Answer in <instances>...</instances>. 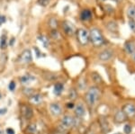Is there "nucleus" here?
<instances>
[{"instance_id": "5701e85b", "label": "nucleus", "mask_w": 135, "mask_h": 134, "mask_svg": "<svg viewBox=\"0 0 135 134\" xmlns=\"http://www.w3.org/2000/svg\"><path fill=\"white\" fill-rule=\"evenodd\" d=\"M34 77H28V76H23V77H20V81L22 84H27L28 82L33 80Z\"/></svg>"}, {"instance_id": "f704fd0d", "label": "nucleus", "mask_w": 135, "mask_h": 134, "mask_svg": "<svg viewBox=\"0 0 135 134\" xmlns=\"http://www.w3.org/2000/svg\"><path fill=\"white\" fill-rule=\"evenodd\" d=\"M74 106H75V105H74L73 103H69L67 105V107L69 108V109H72V108H74Z\"/></svg>"}, {"instance_id": "b1692460", "label": "nucleus", "mask_w": 135, "mask_h": 134, "mask_svg": "<svg viewBox=\"0 0 135 134\" xmlns=\"http://www.w3.org/2000/svg\"><path fill=\"white\" fill-rule=\"evenodd\" d=\"M92 78H93V80L94 82H95L97 84H98V83H101L102 82V78H101V77L98 75V74H97V73H92Z\"/></svg>"}, {"instance_id": "58836bf2", "label": "nucleus", "mask_w": 135, "mask_h": 134, "mask_svg": "<svg viewBox=\"0 0 135 134\" xmlns=\"http://www.w3.org/2000/svg\"><path fill=\"white\" fill-rule=\"evenodd\" d=\"M114 134H121V133H119V132H118V133H114Z\"/></svg>"}, {"instance_id": "9b49d317", "label": "nucleus", "mask_w": 135, "mask_h": 134, "mask_svg": "<svg viewBox=\"0 0 135 134\" xmlns=\"http://www.w3.org/2000/svg\"><path fill=\"white\" fill-rule=\"evenodd\" d=\"M50 110H51V113L53 114L54 116H59L62 112L61 107H60V105H58V103H51V105H50Z\"/></svg>"}, {"instance_id": "4468645a", "label": "nucleus", "mask_w": 135, "mask_h": 134, "mask_svg": "<svg viewBox=\"0 0 135 134\" xmlns=\"http://www.w3.org/2000/svg\"><path fill=\"white\" fill-rule=\"evenodd\" d=\"M91 18H92V13L88 9L83 10L80 14V19L82 21H89Z\"/></svg>"}, {"instance_id": "0eeeda50", "label": "nucleus", "mask_w": 135, "mask_h": 134, "mask_svg": "<svg viewBox=\"0 0 135 134\" xmlns=\"http://www.w3.org/2000/svg\"><path fill=\"white\" fill-rule=\"evenodd\" d=\"M62 28H63V31H64V32L67 35H72L74 32H75V27H74V25L69 21L63 22Z\"/></svg>"}, {"instance_id": "6e6552de", "label": "nucleus", "mask_w": 135, "mask_h": 134, "mask_svg": "<svg viewBox=\"0 0 135 134\" xmlns=\"http://www.w3.org/2000/svg\"><path fill=\"white\" fill-rule=\"evenodd\" d=\"M113 56H114L113 51H111V49H104V51H101L99 53L98 57L100 60H102V61H107V60L112 59Z\"/></svg>"}, {"instance_id": "c9c22d12", "label": "nucleus", "mask_w": 135, "mask_h": 134, "mask_svg": "<svg viewBox=\"0 0 135 134\" xmlns=\"http://www.w3.org/2000/svg\"><path fill=\"white\" fill-rule=\"evenodd\" d=\"M34 51H35V52H36V54H37V57H41V52H40V51H39L38 49L37 48H34Z\"/></svg>"}, {"instance_id": "6ab92c4d", "label": "nucleus", "mask_w": 135, "mask_h": 134, "mask_svg": "<svg viewBox=\"0 0 135 134\" xmlns=\"http://www.w3.org/2000/svg\"><path fill=\"white\" fill-rule=\"evenodd\" d=\"M30 101H31L32 103H35V105L40 103L42 102V96H41L40 95H33V96H32L30 97Z\"/></svg>"}, {"instance_id": "7c9ffc66", "label": "nucleus", "mask_w": 135, "mask_h": 134, "mask_svg": "<svg viewBox=\"0 0 135 134\" xmlns=\"http://www.w3.org/2000/svg\"><path fill=\"white\" fill-rule=\"evenodd\" d=\"M77 92L75 91V90H73V89H71V91H70V95H69V98L70 99H75L76 97H77Z\"/></svg>"}, {"instance_id": "f3484780", "label": "nucleus", "mask_w": 135, "mask_h": 134, "mask_svg": "<svg viewBox=\"0 0 135 134\" xmlns=\"http://www.w3.org/2000/svg\"><path fill=\"white\" fill-rule=\"evenodd\" d=\"M63 91V85L61 83H58L54 86V94L56 96H60Z\"/></svg>"}, {"instance_id": "72a5a7b5", "label": "nucleus", "mask_w": 135, "mask_h": 134, "mask_svg": "<svg viewBox=\"0 0 135 134\" xmlns=\"http://www.w3.org/2000/svg\"><path fill=\"white\" fill-rule=\"evenodd\" d=\"M5 21H6L5 16H0V25H1L2 23H5Z\"/></svg>"}, {"instance_id": "9d476101", "label": "nucleus", "mask_w": 135, "mask_h": 134, "mask_svg": "<svg viewBox=\"0 0 135 134\" xmlns=\"http://www.w3.org/2000/svg\"><path fill=\"white\" fill-rule=\"evenodd\" d=\"M22 113H23V117L25 119H31L33 115V113H32V109L28 105H23L22 107Z\"/></svg>"}, {"instance_id": "e433bc0d", "label": "nucleus", "mask_w": 135, "mask_h": 134, "mask_svg": "<svg viewBox=\"0 0 135 134\" xmlns=\"http://www.w3.org/2000/svg\"><path fill=\"white\" fill-rule=\"evenodd\" d=\"M132 60H133V61L135 62V51L132 54Z\"/></svg>"}, {"instance_id": "1a4fd4ad", "label": "nucleus", "mask_w": 135, "mask_h": 134, "mask_svg": "<svg viewBox=\"0 0 135 134\" xmlns=\"http://www.w3.org/2000/svg\"><path fill=\"white\" fill-rule=\"evenodd\" d=\"M99 124H100V127L102 129V131L104 133H107L108 131H110V126H109V123H108L107 120H106L104 117H100L99 118Z\"/></svg>"}, {"instance_id": "423d86ee", "label": "nucleus", "mask_w": 135, "mask_h": 134, "mask_svg": "<svg viewBox=\"0 0 135 134\" xmlns=\"http://www.w3.org/2000/svg\"><path fill=\"white\" fill-rule=\"evenodd\" d=\"M123 112L127 117H133L135 115V105L132 103H127L123 107Z\"/></svg>"}, {"instance_id": "4c0bfd02", "label": "nucleus", "mask_w": 135, "mask_h": 134, "mask_svg": "<svg viewBox=\"0 0 135 134\" xmlns=\"http://www.w3.org/2000/svg\"><path fill=\"white\" fill-rule=\"evenodd\" d=\"M114 1H115V2H120V1H122V0H114Z\"/></svg>"}, {"instance_id": "c756f323", "label": "nucleus", "mask_w": 135, "mask_h": 134, "mask_svg": "<svg viewBox=\"0 0 135 134\" xmlns=\"http://www.w3.org/2000/svg\"><path fill=\"white\" fill-rule=\"evenodd\" d=\"M8 88H9L10 91H14L16 89V83L14 81H11L10 84L8 85Z\"/></svg>"}, {"instance_id": "39448f33", "label": "nucleus", "mask_w": 135, "mask_h": 134, "mask_svg": "<svg viewBox=\"0 0 135 134\" xmlns=\"http://www.w3.org/2000/svg\"><path fill=\"white\" fill-rule=\"evenodd\" d=\"M32 52L30 49H25V51L22 52L19 58V62L23 64H28L32 61Z\"/></svg>"}, {"instance_id": "a878e982", "label": "nucleus", "mask_w": 135, "mask_h": 134, "mask_svg": "<svg viewBox=\"0 0 135 134\" xmlns=\"http://www.w3.org/2000/svg\"><path fill=\"white\" fill-rule=\"evenodd\" d=\"M27 131L28 132H31V133H33L36 131V126L35 124H31L27 127Z\"/></svg>"}, {"instance_id": "aec40b11", "label": "nucleus", "mask_w": 135, "mask_h": 134, "mask_svg": "<svg viewBox=\"0 0 135 134\" xmlns=\"http://www.w3.org/2000/svg\"><path fill=\"white\" fill-rule=\"evenodd\" d=\"M49 26L51 28L52 30H56L58 27V21L55 18H51L49 20Z\"/></svg>"}, {"instance_id": "7ed1b4c3", "label": "nucleus", "mask_w": 135, "mask_h": 134, "mask_svg": "<svg viewBox=\"0 0 135 134\" xmlns=\"http://www.w3.org/2000/svg\"><path fill=\"white\" fill-rule=\"evenodd\" d=\"M77 40L81 45H86L89 42V33L85 29H78L77 32Z\"/></svg>"}, {"instance_id": "ea45409f", "label": "nucleus", "mask_w": 135, "mask_h": 134, "mask_svg": "<svg viewBox=\"0 0 135 134\" xmlns=\"http://www.w3.org/2000/svg\"><path fill=\"white\" fill-rule=\"evenodd\" d=\"M0 98H1V94H0Z\"/></svg>"}, {"instance_id": "dca6fc26", "label": "nucleus", "mask_w": 135, "mask_h": 134, "mask_svg": "<svg viewBox=\"0 0 135 134\" xmlns=\"http://www.w3.org/2000/svg\"><path fill=\"white\" fill-rule=\"evenodd\" d=\"M38 39L42 43L43 47L44 48H49V45H50V41L45 35H39L38 36Z\"/></svg>"}, {"instance_id": "f8f14e48", "label": "nucleus", "mask_w": 135, "mask_h": 134, "mask_svg": "<svg viewBox=\"0 0 135 134\" xmlns=\"http://www.w3.org/2000/svg\"><path fill=\"white\" fill-rule=\"evenodd\" d=\"M85 113H86V110L83 105H78L75 108V114L78 118H83Z\"/></svg>"}, {"instance_id": "20e7f679", "label": "nucleus", "mask_w": 135, "mask_h": 134, "mask_svg": "<svg viewBox=\"0 0 135 134\" xmlns=\"http://www.w3.org/2000/svg\"><path fill=\"white\" fill-rule=\"evenodd\" d=\"M76 125V120L74 119L72 116L69 115H66L62 118L61 120V124H60V127L63 129H69L71 128V127L75 126Z\"/></svg>"}, {"instance_id": "473e14b6", "label": "nucleus", "mask_w": 135, "mask_h": 134, "mask_svg": "<svg viewBox=\"0 0 135 134\" xmlns=\"http://www.w3.org/2000/svg\"><path fill=\"white\" fill-rule=\"evenodd\" d=\"M6 112H7L6 108H2V109H0V115H3V114L6 113Z\"/></svg>"}, {"instance_id": "ddd939ff", "label": "nucleus", "mask_w": 135, "mask_h": 134, "mask_svg": "<svg viewBox=\"0 0 135 134\" xmlns=\"http://www.w3.org/2000/svg\"><path fill=\"white\" fill-rule=\"evenodd\" d=\"M124 49L128 54L132 55L135 51V43L133 42H126L124 44Z\"/></svg>"}, {"instance_id": "4be33fe9", "label": "nucleus", "mask_w": 135, "mask_h": 134, "mask_svg": "<svg viewBox=\"0 0 135 134\" xmlns=\"http://www.w3.org/2000/svg\"><path fill=\"white\" fill-rule=\"evenodd\" d=\"M127 14L131 19L135 18V6H130L127 11Z\"/></svg>"}, {"instance_id": "2f4dec72", "label": "nucleus", "mask_w": 135, "mask_h": 134, "mask_svg": "<svg viewBox=\"0 0 135 134\" xmlns=\"http://www.w3.org/2000/svg\"><path fill=\"white\" fill-rule=\"evenodd\" d=\"M6 134H15V131L11 128L6 129Z\"/></svg>"}, {"instance_id": "2eb2a0df", "label": "nucleus", "mask_w": 135, "mask_h": 134, "mask_svg": "<svg viewBox=\"0 0 135 134\" xmlns=\"http://www.w3.org/2000/svg\"><path fill=\"white\" fill-rule=\"evenodd\" d=\"M125 118H126V115L124 114L123 111H118L116 112V113H115L114 115V120L116 122H118V123H121V122H124L125 121Z\"/></svg>"}, {"instance_id": "f03ea898", "label": "nucleus", "mask_w": 135, "mask_h": 134, "mask_svg": "<svg viewBox=\"0 0 135 134\" xmlns=\"http://www.w3.org/2000/svg\"><path fill=\"white\" fill-rule=\"evenodd\" d=\"M100 96V90L95 86H92L89 88L88 92L86 94V101L90 106H93L97 100H98Z\"/></svg>"}, {"instance_id": "c85d7f7f", "label": "nucleus", "mask_w": 135, "mask_h": 134, "mask_svg": "<svg viewBox=\"0 0 135 134\" xmlns=\"http://www.w3.org/2000/svg\"><path fill=\"white\" fill-rule=\"evenodd\" d=\"M23 93H25L26 96L31 97L32 95H33V90H32V89H25V90H23Z\"/></svg>"}, {"instance_id": "f257e3e1", "label": "nucleus", "mask_w": 135, "mask_h": 134, "mask_svg": "<svg viewBox=\"0 0 135 134\" xmlns=\"http://www.w3.org/2000/svg\"><path fill=\"white\" fill-rule=\"evenodd\" d=\"M89 40L95 47H100L104 43V40L101 34V32L97 28H93L90 31V32H89Z\"/></svg>"}, {"instance_id": "a211bd4d", "label": "nucleus", "mask_w": 135, "mask_h": 134, "mask_svg": "<svg viewBox=\"0 0 135 134\" xmlns=\"http://www.w3.org/2000/svg\"><path fill=\"white\" fill-rule=\"evenodd\" d=\"M6 46H7V36L6 34H3L0 39V48L6 49Z\"/></svg>"}, {"instance_id": "412c9836", "label": "nucleus", "mask_w": 135, "mask_h": 134, "mask_svg": "<svg viewBox=\"0 0 135 134\" xmlns=\"http://www.w3.org/2000/svg\"><path fill=\"white\" fill-rule=\"evenodd\" d=\"M107 29L111 32H116L117 24L114 22H109V23H107Z\"/></svg>"}, {"instance_id": "cd10ccee", "label": "nucleus", "mask_w": 135, "mask_h": 134, "mask_svg": "<svg viewBox=\"0 0 135 134\" xmlns=\"http://www.w3.org/2000/svg\"><path fill=\"white\" fill-rule=\"evenodd\" d=\"M129 25H130L131 30L135 32V21L133 20V19H131V20L129 21Z\"/></svg>"}, {"instance_id": "bb28decb", "label": "nucleus", "mask_w": 135, "mask_h": 134, "mask_svg": "<svg viewBox=\"0 0 135 134\" xmlns=\"http://www.w3.org/2000/svg\"><path fill=\"white\" fill-rule=\"evenodd\" d=\"M50 0H37V3L42 6H46L49 4Z\"/></svg>"}, {"instance_id": "393cba45", "label": "nucleus", "mask_w": 135, "mask_h": 134, "mask_svg": "<svg viewBox=\"0 0 135 134\" xmlns=\"http://www.w3.org/2000/svg\"><path fill=\"white\" fill-rule=\"evenodd\" d=\"M123 131H124L125 134H130L132 132V126L130 124H125L124 127H123Z\"/></svg>"}]
</instances>
